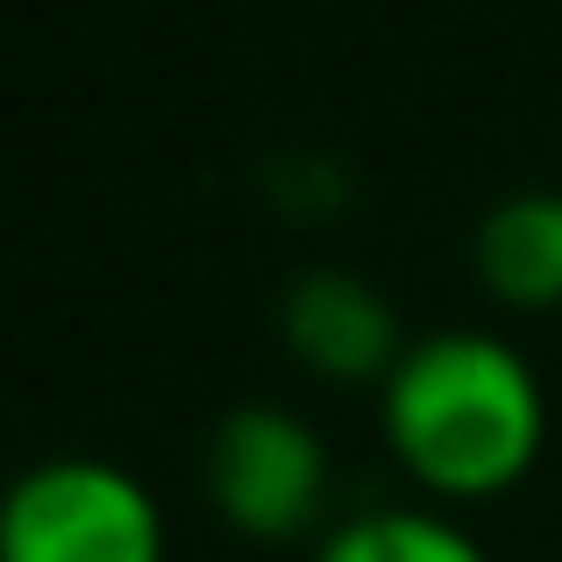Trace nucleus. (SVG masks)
I'll return each mask as SVG.
<instances>
[{
    "mask_svg": "<svg viewBox=\"0 0 562 562\" xmlns=\"http://www.w3.org/2000/svg\"><path fill=\"white\" fill-rule=\"evenodd\" d=\"M549 406L520 349L484 328H441L406 342L384 378V441L449 498H498L535 470Z\"/></svg>",
    "mask_w": 562,
    "mask_h": 562,
    "instance_id": "f257e3e1",
    "label": "nucleus"
},
{
    "mask_svg": "<svg viewBox=\"0 0 562 562\" xmlns=\"http://www.w3.org/2000/svg\"><path fill=\"white\" fill-rule=\"evenodd\" d=\"M0 562H165V513L100 456H50L0 492Z\"/></svg>",
    "mask_w": 562,
    "mask_h": 562,
    "instance_id": "f03ea898",
    "label": "nucleus"
},
{
    "mask_svg": "<svg viewBox=\"0 0 562 562\" xmlns=\"http://www.w3.org/2000/svg\"><path fill=\"white\" fill-rule=\"evenodd\" d=\"M206 498L249 541H292L328 506V449L300 413L249 398L206 435Z\"/></svg>",
    "mask_w": 562,
    "mask_h": 562,
    "instance_id": "7ed1b4c3",
    "label": "nucleus"
},
{
    "mask_svg": "<svg viewBox=\"0 0 562 562\" xmlns=\"http://www.w3.org/2000/svg\"><path fill=\"white\" fill-rule=\"evenodd\" d=\"M278 328L321 378H392V363L406 357L392 306L357 271H306L278 306Z\"/></svg>",
    "mask_w": 562,
    "mask_h": 562,
    "instance_id": "20e7f679",
    "label": "nucleus"
},
{
    "mask_svg": "<svg viewBox=\"0 0 562 562\" xmlns=\"http://www.w3.org/2000/svg\"><path fill=\"white\" fill-rule=\"evenodd\" d=\"M477 278L520 314L562 306V192H513L484 214Z\"/></svg>",
    "mask_w": 562,
    "mask_h": 562,
    "instance_id": "39448f33",
    "label": "nucleus"
},
{
    "mask_svg": "<svg viewBox=\"0 0 562 562\" xmlns=\"http://www.w3.org/2000/svg\"><path fill=\"white\" fill-rule=\"evenodd\" d=\"M314 562H492V555L463 527L435 520V513L384 506V513H363V520L335 527Z\"/></svg>",
    "mask_w": 562,
    "mask_h": 562,
    "instance_id": "423d86ee",
    "label": "nucleus"
}]
</instances>
